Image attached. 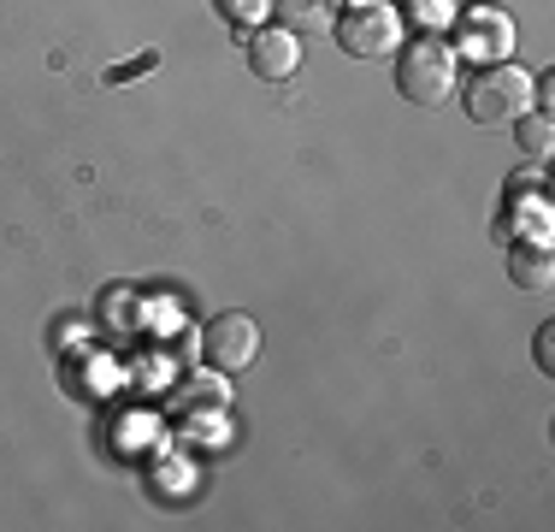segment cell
<instances>
[{"mask_svg":"<svg viewBox=\"0 0 555 532\" xmlns=\"http://www.w3.org/2000/svg\"><path fill=\"white\" fill-rule=\"evenodd\" d=\"M455 53H467L473 65H496V60H508L514 53V24H508V12H496V7H473V12H461L455 18V42H449Z\"/></svg>","mask_w":555,"mask_h":532,"instance_id":"obj_4","label":"cell"},{"mask_svg":"<svg viewBox=\"0 0 555 532\" xmlns=\"http://www.w3.org/2000/svg\"><path fill=\"white\" fill-rule=\"evenodd\" d=\"M202 350H207V362H214V372H243V367H255V355H260V331L248 314H219L214 326L202 331Z\"/></svg>","mask_w":555,"mask_h":532,"instance_id":"obj_5","label":"cell"},{"mask_svg":"<svg viewBox=\"0 0 555 532\" xmlns=\"http://www.w3.org/2000/svg\"><path fill=\"white\" fill-rule=\"evenodd\" d=\"M414 18L420 24H426V18H449V7H443V0H414Z\"/></svg>","mask_w":555,"mask_h":532,"instance_id":"obj_13","label":"cell"},{"mask_svg":"<svg viewBox=\"0 0 555 532\" xmlns=\"http://www.w3.org/2000/svg\"><path fill=\"white\" fill-rule=\"evenodd\" d=\"M461 53L438 42V36H420L396 53V96L414 101V106H443L455 96V77H461Z\"/></svg>","mask_w":555,"mask_h":532,"instance_id":"obj_1","label":"cell"},{"mask_svg":"<svg viewBox=\"0 0 555 532\" xmlns=\"http://www.w3.org/2000/svg\"><path fill=\"white\" fill-rule=\"evenodd\" d=\"M214 7H219V18L231 24V30H255V24L272 12V0H214Z\"/></svg>","mask_w":555,"mask_h":532,"instance_id":"obj_10","label":"cell"},{"mask_svg":"<svg viewBox=\"0 0 555 532\" xmlns=\"http://www.w3.org/2000/svg\"><path fill=\"white\" fill-rule=\"evenodd\" d=\"M337 42L343 53H354V60H378V53H390L402 42V12L385 7V0H349V7H337Z\"/></svg>","mask_w":555,"mask_h":532,"instance_id":"obj_3","label":"cell"},{"mask_svg":"<svg viewBox=\"0 0 555 532\" xmlns=\"http://www.w3.org/2000/svg\"><path fill=\"white\" fill-rule=\"evenodd\" d=\"M526 101H532V77H526L520 65H508V60L479 65V72H473V84L461 89L467 118H473V125H485V130L514 125V118L526 113Z\"/></svg>","mask_w":555,"mask_h":532,"instance_id":"obj_2","label":"cell"},{"mask_svg":"<svg viewBox=\"0 0 555 532\" xmlns=\"http://www.w3.org/2000/svg\"><path fill=\"white\" fill-rule=\"evenodd\" d=\"M154 65H160V53H142V60H130V65H118V72H107V84H125V77L154 72Z\"/></svg>","mask_w":555,"mask_h":532,"instance_id":"obj_11","label":"cell"},{"mask_svg":"<svg viewBox=\"0 0 555 532\" xmlns=\"http://www.w3.org/2000/svg\"><path fill=\"white\" fill-rule=\"evenodd\" d=\"M243 60H248V72L260 77V84H284V77H296V65H301V36H289V30H255L248 36V48H243Z\"/></svg>","mask_w":555,"mask_h":532,"instance_id":"obj_6","label":"cell"},{"mask_svg":"<svg viewBox=\"0 0 555 532\" xmlns=\"http://www.w3.org/2000/svg\"><path fill=\"white\" fill-rule=\"evenodd\" d=\"M508 278L520 290H550V278H555L550 243H514L508 249Z\"/></svg>","mask_w":555,"mask_h":532,"instance_id":"obj_8","label":"cell"},{"mask_svg":"<svg viewBox=\"0 0 555 532\" xmlns=\"http://www.w3.org/2000/svg\"><path fill=\"white\" fill-rule=\"evenodd\" d=\"M514 125H520V149H526V154H532V160H550V149H555V125H550L544 106H538V113H520Z\"/></svg>","mask_w":555,"mask_h":532,"instance_id":"obj_9","label":"cell"},{"mask_svg":"<svg viewBox=\"0 0 555 532\" xmlns=\"http://www.w3.org/2000/svg\"><path fill=\"white\" fill-rule=\"evenodd\" d=\"M538 367H555V326H544V331H538Z\"/></svg>","mask_w":555,"mask_h":532,"instance_id":"obj_12","label":"cell"},{"mask_svg":"<svg viewBox=\"0 0 555 532\" xmlns=\"http://www.w3.org/2000/svg\"><path fill=\"white\" fill-rule=\"evenodd\" d=\"M272 12L289 36H332L337 24V0H272Z\"/></svg>","mask_w":555,"mask_h":532,"instance_id":"obj_7","label":"cell"}]
</instances>
